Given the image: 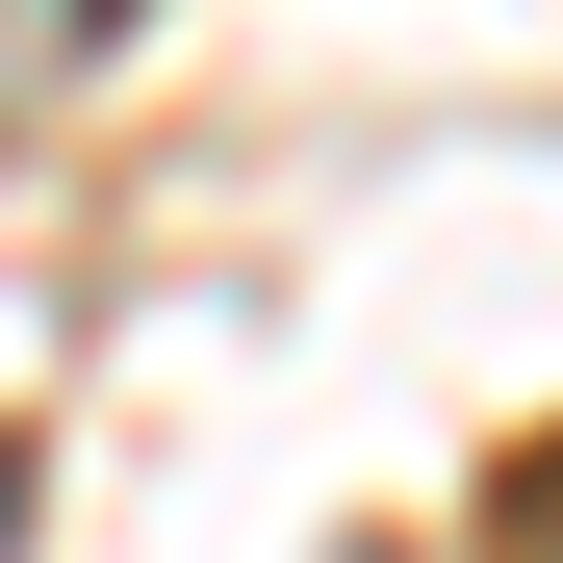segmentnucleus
<instances>
[{
    "instance_id": "f257e3e1",
    "label": "nucleus",
    "mask_w": 563,
    "mask_h": 563,
    "mask_svg": "<svg viewBox=\"0 0 563 563\" xmlns=\"http://www.w3.org/2000/svg\"><path fill=\"white\" fill-rule=\"evenodd\" d=\"M512 563H563V435H538V461H512Z\"/></svg>"
},
{
    "instance_id": "f03ea898",
    "label": "nucleus",
    "mask_w": 563,
    "mask_h": 563,
    "mask_svg": "<svg viewBox=\"0 0 563 563\" xmlns=\"http://www.w3.org/2000/svg\"><path fill=\"white\" fill-rule=\"evenodd\" d=\"M0 538H26V461H0Z\"/></svg>"
}]
</instances>
